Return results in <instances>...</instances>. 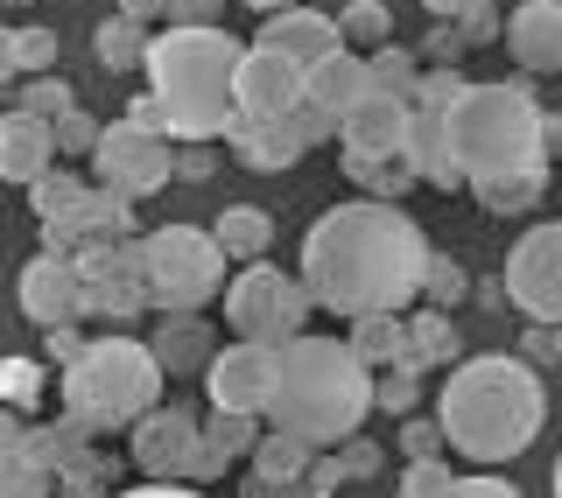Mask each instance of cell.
<instances>
[{
	"mask_svg": "<svg viewBox=\"0 0 562 498\" xmlns=\"http://www.w3.org/2000/svg\"><path fill=\"white\" fill-rule=\"evenodd\" d=\"M429 274V239L401 204L359 197L338 204L303 233V281L316 309L330 316H373V309H408Z\"/></svg>",
	"mask_w": 562,
	"mask_h": 498,
	"instance_id": "6da1fadb",
	"label": "cell"
},
{
	"mask_svg": "<svg viewBox=\"0 0 562 498\" xmlns=\"http://www.w3.org/2000/svg\"><path fill=\"white\" fill-rule=\"evenodd\" d=\"M436 421H443L450 450L471 464H514L527 442L549 421V394H541V372L527 359H457L450 386L436 394Z\"/></svg>",
	"mask_w": 562,
	"mask_h": 498,
	"instance_id": "7a4b0ae2",
	"label": "cell"
},
{
	"mask_svg": "<svg viewBox=\"0 0 562 498\" xmlns=\"http://www.w3.org/2000/svg\"><path fill=\"white\" fill-rule=\"evenodd\" d=\"M366 415H373V365L345 337H289L281 344V380L268 415H260L268 429L330 450V442L359 435Z\"/></svg>",
	"mask_w": 562,
	"mask_h": 498,
	"instance_id": "3957f363",
	"label": "cell"
},
{
	"mask_svg": "<svg viewBox=\"0 0 562 498\" xmlns=\"http://www.w3.org/2000/svg\"><path fill=\"white\" fill-rule=\"evenodd\" d=\"M239 57L225 29H169L148 43V92L169 113V140H225L239 120Z\"/></svg>",
	"mask_w": 562,
	"mask_h": 498,
	"instance_id": "277c9868",
	"label": "cell"
},
{
	"mask_svg": "<svg viewBox=\"0 0 562 498\" xmlns=\"http://www.w3.org/2000/svg\"><path fill=\"white\" fill-rule=\"evenodd\" d=\"M450 148L464 183L549 169V113L535 105L527 84H464L450 105Z\"/></svg>",
	"mask_w": 562,
	"mask_h": 498,
	"instance_id": "5b68a950",
	"label": "cell"
},
{
	"mask_svg": "<svg viewBox=\"0 0 562 498\" xmlns=\"http://www.w3.org/2000/svg\"><path fill=\"white\" fill-rule=\"evenodd\" d=\"M169 372L155 365V351L140 337H92L78 359L64 365V415H78L92 435L134 429L140 415L155 407Z\"/></svg>",
	"mask_w": 562,
	"mask_h": 498,
	"instance_id": "8992f818",
	"label": "cell"
},
{
	"mask_svg": "<svg viewBox=\"0 0 562 498\" xmlns=\"http://www.w3.org/2000/svg\"><path fill=\"white\" fill-rule=\"evenodd\" d=\"M140 260H148V302L162 316L176 309H204V302L225 295V246L198 233V225H162V233L140 239Z\"/></svg>",
	"mask_w": 562,
	"mask_h": 498,
	"instance_id": "52a82bcc",
	"label": "cell"
},
{
	"mask_svg": "<svg viewBox=\"0 0 562 498\" xmlns=\"http://www.w3.org/2000/svg\"><path fill=\"white\" fill-rule=\"evenodd\" d=\"M316 309L310 281L303 274H281L268 260H246L233 281H225V324L239 337H254V344H289V337H303Z\"/></svg>",
	"mask_w": 562,
	"mask_h": 498,
	"instance_id": "ba28073f",
	"label": "cell"
},
{
	"mask_svg": "<svg viewBox=\"0 0 562 498\" xmlns=\"http://www.w3.org/2000/svg\"><path fill=\"white\" fill-rule=\"evenodd\" d=\"M471 78L457 70H422V84L408 92V162L429 190H464V169H457V148H450V105Z\"/></svg>",
	"mask_w": 562,
	"mask_h": 498,
	"instance_id": "9c48e42d",
	"label": "cell"
},
{
	"mask_svg": "<svg viewBox=\"0 0 562 498\" xmlns=\"http://www.w3.org/2000/svg\"><path fill=\"white\" fill-rule=\"evenodd\" d=\"M92 169H99V190H120V197H155V190H169L176 155H169V134H148V127H134V120L120 113L113 127L99 134Z\"/></svg>",
	"mask_w": 562,
	"mask_h": 498,
	"instance_id": "30bf717a",
	"label": "cell"
},
{
	"mask_svg": "<svg viewBox=\"0 0 562 498\" xmlns=\"http://www.w3.org/2000/svg\"><path fill=\"white\" fill-rule=\"evenodd\" d=\"M506 302L535 324H562V225H527L506 253Z\"/></svg>",
	"mask_w": 562,
	"mask_h": 498,
	"instance_id": "8fae6325",
	"label": "cell"
},
{
	"mask_svg": "<svg viewBox=\"0 0 562 498\" xmlns=\"http://www.w3.org/2000/svg\"><path fill=\"white\" fill-rule=\"evenodd\" d=\"M366 92H373V78H366V57H351V49H338V57H324L303 78V99H295V127H303V140L316 148V140H338L351 105H359Z\"/></svg>",
	"mask_w": 562,
	"mask_h": 498,
	"instance_id": "7c38bea8",
	"label": "cell"
},
{
	"mask_svg": "<svg viewBox=\"0 0 562 498\" xmlns=\"http://www.w3.org/2000/svg\"><path fill=\"white\" fill-rule=\"evenodd\" d=\"M78 267H85V316L127 324V316L155 309V302H148V260H140V239L99 246V253H85Z\"/></svg>",
	"mask_w": 562,
	"mask_h": 498,
	"instance_id": "4fadbf2b",
	"label": "cell"
},
{
	"mask_svg": "<svg viewBox=\"0 0 562 498\" xmlns=\"http://www.w3.org/2000/svg\"><path fill=\"white\" fill-rule=\"evenodd\" d=\"M274 380H281V344H254V337L225 344L218 359L204 365L211 407H225V415H268Z\"/></svg>",
	"mask_w": 562,
	"mask_h": 498,
	"instance_id": "5bb4252c",
	"label": "cell"
},
{
	"mask_svg": "<svg viewBox=\"0 0 562 498\" xmlns=\"http://www.w3.org/2000/svg\"><path fill=\"white\" fill-rule=\"evenodd\" d=\"M198 429L204 421L190 415V407H148V415L134 421V464L140 477H155V485H190V471H198Z\"/></svg>",
	"mask_w": 562,
	"mask_h": 498,
	"instance_id": "9a60e30c",
	"label": "cell"
},
{
	"mask_svg": "<svg viewBox=\"0 0 562 498\" xmlns=\"http://www.w3.org/2000/svg\"><path fill=\"white\" fill-rule=\"evenodd\" d=\"M120 239H134V197H120V190H85L64 218L43 225L49 253H78V260L99 253V246H120Z\"/></svg>",
	"mask_w": 562,
	"mask_h": 498,
	"instance_id": "2e32d148",
	"label": "cell"
},
{
	"mask_svg": "<svg viewBox=\"0 0 562 498\" xmlns=\"http://www.w3.org/2000/svg\"><path fill=\"white\" fill-rule=\"evenodd\" d=\"M22 316L29 324H78L85 316V267H78V253H35L29 267H22Z\"/></svg>",
	"mask_w": 562,
	"mask_h": 498,
	"instance_id": "e0dca14e",
	"label": "cell"
},
{
	"mask_svg": "<svg viewBox=\"0 0 562 498\" xmlns=\"http://www.w3.org/2000/svg\"><path fill=\"white\" fill-rule=\"evenodd\" d=\"M303 78H310L303 64H289L281 49L254 43V49L239 57V113H246V120H289L295 99H303Z\"/></svg>",
	"mask_w": 562,
	"mask_h": 498,
	"instance_id": "ac0fdd59",
	"label": "cell"
},
{
	"mask_svg": "<svg viewBox=\"0 0 562 498\" xmlns=\"http://www.w3.org/2000/svg\"><path fill=\"white\" fill-rule=\"evenodd\" d=\"M225 148H233V162L239 169H254V176H281V169H295L310 155V140H303V127H295V113L289 120H233L225 127Z\"/></svg>",
	"mask_w": 562,
	"mask_h": 498,
	"instance_id": "d6986e66",
	"label": "cell"
},
{
	"mask_svg": "<svg viewBox=\"0 0 562 498\" xmlns=\"http://www.w3.org/2000/svg\"><path fill=\"white\" fill-rule=\"evenodd\" d=\"M260 43L281 49V57H289V64H303V70H316L324 57L351 49V43H345V29L330 22V14H316V8H281V14H260Z\"/></svg>",
	"mask_w": 562,
	"mask_h": 498,
	"instance_id": "ffe728a7",
	"label": "cell"
},
{
	"mask_svg": "<svg viewBox=\"0 0 562 498\" xmlns=\"http://www.w3.org/2000/svg\"><path fill=\"white\" fill-rule=\"evenodd\" d=\"M49 162H57V127L49 120H29V113H8L0 120V183H43Z\"/></svg>",
	"mask_w": 562,
	"mask_h": 498,
	"instance_id": "44dd1931",
	"label": "cell"
},
{
	"mask_svg": "<svg viewBox=\"0 0 562 498\" xmlns=\"http://www.w3.org/2000/svg\"><path fill=\"white\" fill-rule=\"evenodd\" d=\"M506 49L527 70H562V0H520L506 14Z\"/></svg>",
	"mask_w": 562,
	"mask_h": 498,
	"instance_id": "7402d4cb",
	"label": "cell"
},
{
	"mask_svg": "<svg viewBox=\"0 0 562 498\" xmlns=\"http://www.w3.org/2000/svg\"><path fill=\"white\" fill-rule=\"evenodd\" d=\"M338 148H373V155L408 148V99H401V92H366L359 105H351Z\"/></svg>",
	"mask_w": 562,
	"mask_h": 498,
	"instance_id": "603a6c76",
	"label": "cell"
},
{
	"mask_svg": "<svg viewBox=\"0 0 562 498\" xmlns=\"http://www.w3.org/2000/svg\"><path fill=\"white\" fill-rule=\"evenodd\" d=\"M148 351H155V365L169 372V380H183V372H204L218 351H211V324L198 309H176V316H162L155 324V337H148Z\"/></svg>",
	"mask_w": 562,
	"mask_h": 498,
	"instance_id": "cb8c5ba5",
	"label": "cell"
},
{
	"mask_svg": "<svg viewBox=\"0 0 562 498\" xmlns=\"http://www.w3.org/2000/svg\"><path fill=\"white\" fill-rule=\"evenodd\" d=\"M254 442H260V415H225V407H211V421L198 429V471H190V485L218 477L233 456H254Z\"/></svg>",
	"mask_w": 562,
	"mask_h": 498,
	"instance_id": "d4e9b609",
	"label": "cell"
},
{
	"mask_svg": "<svg viewBox=\"0 0 562 498\" xmlns=\"http://www.w3.org/2000/svg\"><path fill=\"white\" fill-rule=\"evenodd\" d=\"M338 162H345L351 183H359L366 197H380V204H401L422 183L415 162H408V148H386V155H373V148H338Z\"/></svg>",
	"mask_w": 562,
	"mask_h": 498,
	"instance_id": "484cf974",
	"label": "cell"
},
{
	"mask_svg": "<svg viewBox=\"0 0 562 498\" xmlns=\"http://www.w3.org/2000/svg\"><path fill=\"white\" fill-rule=\"evenodd\" d=\"M351 351H359L373 372H386V365H401L408 359V316L401 309H373V316H351V337H345Z\"/></svg>",
	"mask_w": 562,
	"mask_h": 498,
	"instance_id": "4316f807",
	"label": "cell"
},
{
	"mask_svg": "<svg viewBox=\"0 0 562 498\" xmlns=\"http://www.w3.org/2000/svg\"><path fill=\"white\" fill-rule=\"evenodd\" d=\"M457 359H464V337H457L450 309H422V316H408V365L443 372V365H457Z\"/></svg>",
	"mask_w": 562,
	"mask_h": 498,
	"instance_id": "83f0119b",
	"label": "cell"
},
{
	"mask_svg": "<svg viewBox=\"0 0 562 498\" xmlns=\"http://www.w3.org/2000/svg\"><path fill=\"white\" fill-rule=\"evenodd\" d=\"M211 239L225 246V260H260L274 239V218L260 204H225L218 218H211Z\"/></svg>",
	"mask_w": 562,
	"mask_h": 498,
	"instance_id": "f1b7e54d",
	"label": "cell"
},
{
	"mask_svg": "<svg viewBox=\"0 0 562 498\" xmlns=\"http://www.w3.org/2000/svg\"><path fill=\"white\" fill-rule=\"evenodd\" d=\"M22 450H29L43 471H57V477H64L70 464H85V456H92V429H85L78 415H64V421H43V429H29Z\"/></svg>",
	"mask_w": 562,
	"mask_h": 498,
	"instance_id": "f546056e",
	"label": "cell"
},
{
	"mask_svg": "<svg viewBox=\"0 0 562 498\" xmlns=\"http://www.w3.org/2000/svg\"><path fill=\"white\" fill-rule=\"evenodd\" d=\"M148 22H134V14H105V22L92 29V49H99V64L105 70H134V64H148Z\"/></svg>",
	"mask_w": 562,
	"mask_h": 498,
	"instance_id": "4dcf8cb0",
	"label": "cell"
},
{
	"mask_svg": "<svg viewBox=\"0 0 562 498\" xmlns=\"http://www.w3.org/2000/svg\"><path fill=\"white\" fill-rule=\"evenodd\" d=\"M310 464H316V442H303V435H281V429H268L254 442V477H310Z\"/></svg>",
	"mask_w": 562,
	"mask_h": 498,
	"instance_id": "1f68e13d",
	"label": "cell"
},
{
	"mask_svg": "<svg viewBox=\"0 0 562 498\" xmlns=\"http://www.w3.org/2000/svg\"><path fill=\"white\" fill-rule=\"evenodd\" d=\"M479 190V204L492 218H514V211H535L541 190H549V169H520V176H492V183H471Z\"/></svg>",
	"mask_w": 562,
	"mask_h": 498,
	"instance_id": "d6a6232c",
	"label": "cell"
},
{
	"mask_svg": "<svg viewBox=\"0 0 562 498\" xmlns=\"http://www.w3.org/2000/svg\"><path fill=\"white\" fill-rule=\"evenodd\" d=\"M366 78H373V92H401V99H408L422 84V57L401 49V43H380L373 57H366Z\"/></svg>",
	"mask_w": 562,
	"mask_h": 498,
	"instance_id": "836d02e7",
	"label": "cell"
},
{
	"mask_svg": "<svg viewBox=\"0 0 562 498\" xmlns=\"http://www.w3.org/2000/svg\"><path fill=\"white\" fill-rule=\"evenodd\" d=\"M338 29H345V43L380 49V43H394V8H386V0H351L338 14Z\"/></svg>",
	"mask_w": 562,
	"mask_h": 498,
	"instance_id": "e575fe53",
	"label": "cell"
},
{
	"mask_svg": "<svg viewBox=\"0 0 562 498\" xmlns=\"http://www.w3.org/2000/svg\"><path fill=\"white\" fill-rule=\"evenodd\" d=\"M415 400H422V365H386V372H373V407L380 415H415Z\"/></svg>",
	"mask_w": 562,
	"mask_h": 498,
	"instance_id": "d590c367",
	"label": "cell"
},
{
	"mask_svg": "<svg viewBox=\"0 0 562 498\" xmlns=\"http://www.w3.org/2000/svg\"><path fill=\"white\" fill-rule=\"evenodd\" d=\"M70 105H78V92H70V84L57 78V70H43V78H29V84H22V105H14V113H29V120H49V127H57V120L70 113Z\"/></svg>",
	"mask_w": 562,
	"mask_h": 498,
	"instance_id": "8d00e7d4",
	"label": "cell"
},
{
	"mask_svg": "<svg viewBox=\"0 0 562 498\" xmlns=\"http://www.w3.org/2000/svg\"><path fill=\"white\" fill-rule=\"evenodd\" d=\"M49 491H57V471H43L29 450L0 456V498H49Z\"/></svg>",
	"mask_w": 562,
	"mask_h": 498,
	"instance_id": "74e56055",
	"label": "cell"
},
{
	"mask_svg": "<svg viewBox=\"0 0 562 498\" xmlns=\"http://www.w3.org/2000/svg\"><path fill=\"white\" fill-rule=\"evenodd\" d=\"M85 190H92V183H78V176H70V169H49V176H43V183H29V204H35V225H49V218H64V211H70V204H78V197H85Z\"/></svg>",
	"mask_w": 562,
	"mask_h": 498,
	"instance_id": "f35d334b",
	"label": "cell"
},
{
	"mask_svg": "<svg viewBox=\"0 0 562 498\" xmlns=\"http://www.w3.org/2000/svg\"><path fill=\"white\" fill-rule=\"evenodd\" d=\"M57 498H113V456L92 450L85 464H70V471L57 477Z\"/></svg>",
	"mask_w": 562,
	"mask_h": 498,
	"instance_id": "ab89813d",
	"label": "cell"
},
{
	"mask_svg": "<svg viewBox=\"0 0 562 498\" xmlns=\"http://www.w3.org/2000/svg\"><path fill=\"white\" fill-rule=\"evenodd\" d=\"M422 295H429V309H457V302L471 295V274L457 267L450 253H429V274H422Z\"/></svg>",
	"mask_w": 562,
	"mask_h": 498,
	"instance_id": "60d3db41",
	"label": "cell"
},
{
	"mask_svg": "<svg viewBox=\"0 0 562 498\" xmlns=\"http://www.w3.org/2000/svg\"><path fill=\"white\" fill-rule=\"evenodd\" d=\"M0 400L29 415V407L43 400V365H35V359H0Z\"/></svg>",
	"mask_w": 562,
	"mask_h": 498,
	"instance_id": "b9f144b4",
	"label": "cell"
},
{
	"mask_svg": "<svg viewBox=\"0 0 562 498\" xmlns=\"http://www.w3.org/2000/svg\"><path fill=\"white\" fill-rule=\"evenodd\" d=\"M464 49H471L464 22H436V29H429V43H422L415 57H422V70H457V64H464Z\"/></svg>",
	"mask_w": 562,
	"mask_h": 498,
	"instance_id": "7bdbcfd3",
	"label": "cell"
},
{
	"mask_svg": "<svg viewBox=\"0 0 562 498\" xmlns=\"http://www.w3.org/2000/svg\"><path fill=\"white\" fill-rule=\"evenodd\" d=\"M450 464L443 456H408V471H401V498H450Z\"/></svg>",
	"mask_w": 562,
	"mask_h": 498,
	"instance_id": "ee69618b",
	"label": "cell"
},
{
	"mask_svg": "<svg viewBox=\"0 0 562 498\" xmlns=\"http://www.w3.org/2000/svg\"><path fill=\"white\" fill-rule=\"evenodd\" d=\"M14 64H22L29 78L57 70V29H14Z\"/></svg>",
	"mask_w": 562,
	"mask_h": 498,
	"instance_id": "f6af8a7d",
	"label": "cell"
},
{
	"mask_svg": "<svg viewBox=\"0 0 562 498\" xmlns=\"http://www.w3.org/2000/svg\"><path fill=\"white\" fill-rule=\"evenodd\" d=\"M99 134H105L99 120H92V113H78V105H70V113L57 120V155H92V148H99Z\"/></svg>",
	"mask_w": 562,
	"mask_h": 498,
	"instance_id": "bcb514c9",
	"label": "cell"
},
{
	"mask_svg": "<svg viewBox=\"0 0 562 498\" xmlns=\"http://www.w3.org/2000/svg\"><path fill=\"white\" fill-rule=\"evenodd\" d=\"M239 498H330V491L316 485V477H281V485H274V477H246Z\"/></svg>",
	"mask_w": 562,
	"mask_h": 498,
	"instance_id": "7dc6e473",
	"label": "cell"
},
{
	"mask_svg": "<svg viewBox=\"0 0 562 498\" xmlns=\"http://www.w3.org/2000/svg\"><path fill=\"white\" fill-rule=\"evenodd\" d=\"M218 8L225 0H162L169 29H218Z\"/></svg>",
	"mask_w": 562,
	"mask_h": 498,
	"instance_id": "c3c4849f",
	"label": "cell"
},
{
	"mask_svg": "<svg viewBox=\"0 0 562 498\" xmlns=\"http://www.w3.org/2000/svg\"><path fill=\"white\" fill-rule=\"evenodd\" d=\"M443 421H401V456H443Z\"/></svg>",
	"mask_w": 562,
	"mask_h": 498,
	"instance_id": "681fc988",
	"label": "cell"
},
{
	"mask_svg": "<svg viewBox=\"0 0 562 498\" xmlns=\"http://www.w3.org/2000/svg\"><path fill=\"white\" fill-rule=\"evenodd\" d=\"M338 456V477H373L380 471V442H359V435H345V450H330Z\"/></svg>",
	"mask_w": 562,
	"mask_h": 498,
	"instance_id": "f907efd6",
	"label": "cell"
},
{
	"mask_svg": "<svg viewBox=\"0 0 562 498\" xmlns=\"http://www.w3.org/2000/svg\"><path fill=\"white\" fill-rule=\"evenodd\" d=\"M211 169H218V162H211V140H183V155H176V183L198 190V183H211Z\"/></svg>",
	"mask_w": 562,
	"mask_h": 498,
	"instance_id": "816d5d0a",
	"label": "cell"
},
{
	"mask_svg": "<svg viewBox=\"0 0 562 498\" xmlns=\"http://www.w3.org/2000/svg\"><path fill=\"white\" fill-rule=\"evenodd\" d=\"M43 351H49V359H57V365H70V359H78V351H85L78 324H49V330H43Z\"/></svg>",
	"mask_w": 562,
	"mask_h": 498,
	"instance_id": "f5cc1de1",
	"label": "cell"
},
{
	"mask_svg": "<svg viewBox=\"0 0 562 498\" xmlns=\"http://www.w3.org/2000/svg\"><path fill=\"white\" fill-rule=\"evenodd\" d=\"M549 365V359H562V324H535V330H527V365Z\"/></svg>",
	"mask_w": 562,
	"mask_h": 498,
	"instance_id": "db71d44e",
	"label": "cell"
},
{
	"mask_svg": "<svg viewBox=\"0 0 562 498\" xmlns=\"http://www.w3.org/2000/svg\"><path fill=\"white\" fill-rule=\"evenodd\" d=\"M450 498H520V491L506 485V477H457Z\"/></svg>",
	"mask_w": 562,
	"mask_h": 498,
	"instance_id": "11a10c76",
	"label": "cell"
},
{
	"mask_svg": "<svg viewBox=\"0 0 562 498\" xmlns=\"http://www.w3.org/2000/svg\"><path fill=\"white\" fill-rule=\"evenodd\" d=\"M127 120H134V127H148V134H169V113H162V99H155V92H140L127 105Z\"/></svg>",
	"mask_w": 562,
	"mask_h": 498,
	"instance_id": "9f6ffc18",
	"label": "cell"
},
{
	"mask_svg": "<svg viewBox=\"0 0 562 498\" xmlns=\"http://www.w3.org/2000/svg\"><path fill=\"white\" fill-rule=\"evenodd\" d=\"M29 442V421H22V407H8L0 400V456H14Z\"/></svg>",
	"mask_w": 562,
	"mask_h": 498,
	"instance_id": "6f0895ef",
	"label": "cell"
},
{
	"mask_svg": "<svg viewBox=\"0 0 562 498\" xmlns=\"http://www.w3.org/2000/svg\"><path fill=\"white\" fill-rule=\"evenodd\" d=\"M422 8H429L436 22H464V14H479V8H492V0H422Z\"/></svg>",
	"mask_w": 562,
	"mask_h": 498,
	"instance_id": "680465c9",
	"label": "cell"
},
{
	"mask_svg": "<svg viewBox=\"0 0 562 498\" xmlns=\"http://www.w3.org/2000/svg\"><path fill=\"white\" fill-rule=\"evenodd\" d=\"M113 498H204V491H190V485H155V477H148L140 491H113Z\"/></svg>",
	"mask_w": 562,
	"mask_h": 498,
	"instance_id": "91938a15",
	"label": "cell"
},
{
	"mask_svg": "<svg viewBox=\"0 0 562 498\" xmlns=\"http://www.w3.org/2000/svg\"><path fill=\"white\" fill-rule=\"evenodd\" d=\"M464 35H471V43H485V35H499V14H492V8L464 14Z\"/></svg>",
	"mask_w": 562,
	"mask_h": 498,
	"instance_id": "94428289",
	"label": "cell"
},
{
	"mask_svg": "<svg viewBox=\"0 0 562 498\" xmlns=\"http://www.w3.org/2000/svg\"><path fill=\"white\" fill-rule=\"evenodd\" d=\"M14 70H22V64H14V29H0V84H8Z\"/></svg>",
	"mask_w": 562,
	"mask_h": 498,
	"instance_id": "6125c7cd",
	"label": "cell"
},
{
	"mask_svg": "<svg viewBox=\"0 0 562 498\" xmlns=\"http://www.w3.org/2000/svg\"><path fill=\"white\" fill-rule=\"evenodd\" d=\"M120 14H134V22H155V14H162V0H120Z\"/></svg>",
	"mask_w": 562,
	"mask_h": 498,
	"instance_id": "be15d7a7",
	"label": "cell"
},
{
	"mask_svg": "<svg viewBox=\"0 0 562 498\" xmlns=\"http://www.w3.org/2000/svg\"><path fill=\"white\" fill-rule=\"evenodd\" d=\"M239 8H254V14H281V8H295V0H239Z\"/></svg>",
	"mask_w": 562,
	"mask_h": 498,
	"instance_id": "e7e4bbea",
	"label": "cell"
},
{
	"mask_svg": "<svg viewBox=\"0 0 562 498\" xmlns=\"http://www.w3.org/2000/svg\"><path fill=\"white\" fill-rule=\"evenodd\" d=\"M555 498H562V456H555Z\"/></svg>",
	"mask_w": 562,
	"mask_h": 498,
	"instance_id": "03108f58",
	"label": "cell"
}]
</instances>
